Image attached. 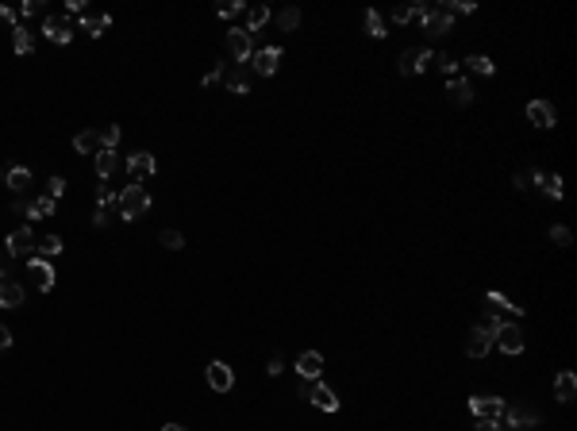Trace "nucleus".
I'll return each mask as SVG.
<instances>
[{
	"label": "nucleus",
	"instance_id": "29",
	"mask_svg": "<svg viewBox=\"0 0 577 431\" xmlns=\"http://www.w3.org/2000/svg\"><path fill=\"white\" fill-rule=\"evenodd\" d=\"M12 46H15V54H31V51H35V39H31V31H27V27H15V31H12Z\"/></svg>",
	"mask_w": 577,
	"mask_h": 431
},
{
	"label": "nucleus",
	"instance_id": "10",
	"mask_svg": "<svg viewBox=\"0 0 577 431\" xmlns=\"http://www.w3.org/2000/svg\"><path fill=\"white\" fill-rule=\"evenodd\" d=\"M251 66L258 70L262 77H274L277 66H281V51H277V46H262V51L251 54Z\"/></svg>",
	"mask_w": 577,
	"mask_h": 431
},
{
	"label": "nucleus",
	"instance_id": "24",
	"mask_svg": "<svg viewBox=\"0 0 577 431\" xmlns=\"http://www.w3.org/2000/svg\"><path fill=\"white\" fill-rule=\"evenodd\" d=\"M58 255H62V239H58V235L35 239V258H58Z\"/></svg>",
	"mask_w": 577,
	"mask_h": 431
},
{
	"label": "nucleus",
	"instance_id": "39",
	"mask_svg": "<svg viewBox=\"0 0 577 431\" xmlns=\"http://www.w3.org/2000/svg\"><path fill=\"white\" fill-rule=\"evenodd\" d=\"M235 12H243V4H239V0H224V4H216V15H224V20H231Z\"/></svg>",
	"mask_w": 577,
	"mask_h": 431
},
{
	"label": "nucleus",
	"instance_id": "15",
	"mask_svg": "<svg viewBox=\"0 0 577 431\" xmlns=\"http://www.w3.org/2000/svg\"><path fill=\"white\" fill-rule=\"evenodd\" d=\"M296 373H300L304 381H316L319 373H324V354H319V351H304L300 359H296Z\"/></svg>",
	"mask_w": 577,
	"mask_h": 431
},
{
	"label": "nucleus",
	"instance_id": "22",
	"mask_svg": "<svg viewBox=\"0 0 577 431\" xmlns=\"http://www.w3.org/2000/svg\"><path fill=\"white\" fill-rule=\"evenodd\" d=\"M4 185H8V189H12V193H23V189H31V169H27V166H12V169H8V174H4Z\"/></svg>",
	"mask_w": 577,
	"mask_h": 431
},
{
	"label": "nucleus",
	"instance_id": "6",
	"mask_svg": "<svg viewBox=\"0 0 577 431\" xmlns=\"http://www.w3.org/2000/svg\"><path fill=\"white\" fill-rule=\"evenodd\" d=\"M505 404L500 397H469V412H474V420H500L505 416Z\"/></svg>",
	"mask_w": 577,
	"mask_h": 431
},
{
	"label": "nucleus",
	"instance_id": "9",
	"mask_svg": "<svg viewBox=\"0 0 577 431\" xmlns=\"http://www.w3.org/2000/svg\"><path fill=\"white\" fill-rule=\"evenodd\" d=\"M204 378H208V385L216 389V393H231V389H235V373H231L227 362H208Z\"/></svg>",
	"mask_w": 577,
	"mask_h": 431
},
{
	"label": "nucleus",
	"instance_id": "42",
	"mask_svg": "<svg viewBox=\"0 0 577 431\" xmlns=\"http://www.w3.org/2000/svg\"><path fill=\"white\" fill-rule=\"evenodd\" d=\"M8 347H12V331H8V328H4V323H0V354H4V351H8Z\"/></svg>",
	"mask_w": 577,
	"mask_h": 431
},
{
	"label": "nucleus",
	"instance_id": "4",
	"mask_svg": "<svg viewBox=\"0 0 577 431\" xmlns=\"http://www.w3.org/2000/svg\"><path fill=\"white\" fill-rule=\"evenodd\" d=\"M27 274H31V285H35L39 292H51L54 289V266L46 262V258H27Z\"/></svg>",
	"mask_w": 577,
	"mask_h": 431
},
{
	"label": "nucleus",
	"instance_id": "23",
	"mask_svg": "<svg viewBox=\"0 0 577 431\" xmlns=\"http://www.w3.org/2000/svg\"><path fill=\"white\" fill-rule=\"evenodd\" d=\"M73 150H77V154H96V150H101V135H96V131H77V135H73Z\"/></svg>",
	"mask_w": 577,
	"mask_h": 431
},
{
	"label": "nucleus",
	"instance_id": "12",
	"mask_svg": "<svg viewBox=\"0 0 577 431\" xmlns=\"http://www.w3.org/2000/svg\"><path fill=\"white\" fill-rule=\"evenodd\" d=\"M500 424H508V427H535V424H539V412H535V409H524V404H505V416H500Z\"/></svg>",
	"mask_w": 577,
	"mask_h": 431
},
{
	"label": "nucleus",
	"instance_id": "5",
	"mask_svg": "<svg viewBox=\"0 0 577 431\" xmlns=\"http://www.w3.org/2000/svg\"><path fill=\"white\" fill-rule=\"evenodd\" d=\"M127 174H131V181H139V185H143L146 177H154V174H158V162H154V154L135 150V154L127 158Z\"/></svg>",
	"mask_w": 577,
	"mask_h": 431
},
{
	"label": "nucleus",
	"instance_id": "3",
	"mask_svg": "<svg viewBox=\"0 0 577 431\" xmlns=\"http://www.w3.org/2000/svg\"><path fill=\"white\" fill-rule=\"evenodd\" d=\"M227 51H231V58H235L239 66H246V62H251V54H254V39L246 35L243 27H231L227 31Z\"/></svg>",
	"mask_w": 577,
	"mask_h": 431
},
{
	"label": "nucleus",
	"instance_id": "43",
	"mask_svg": "<svg viewBox=\"0 0 577 431\" xmlns=\"http://www.w3.org/2000/svg\"><path fill=\"white\" fill-rule=\"evenodd\" d=\"M0 23H12V31L20 27V23H15V12H12V8H0Z\"/></svg>",
	"mask_w": 577,
	"mask_h": 431
},
{
	"label": "nucleus",
	"instance_id": "30",
	"mask_svg": "<svg viewBox=\"0 0 577 431\" xmlns=\"http://www.w3.org/2000/svg\"><path fill=\"white\" fill-rule=\"evenodd\" d=\"M54 208H58V200L54 197H39V200H31V219H43V216H54Z\"/></svg>",
	"mask_w": 577,
	"mask_h": 431
},
{
	"label": "nucleus",
	"instance_id": "35",
	"mask_svg": "<svg viewBox=\"0 0 577 431\" xmlns=\"http://www.w3.org/2000/svg\"><path fill=\"white\" fill-rule=\"evenodd\" d=\"M431 66H439L447 77H458V62H455V54H435V62Z\"/></svg>",
	"mask_w": 577,
	"mask_h": 431
},
{
	"label": "nucleus",
	"instance_id": "36",
	"mask_svg": "<svg viewBox=\"0 0 577 431\" xmlns=\"http://www.w3.org/2000/svg\"><path fill=\"white\" fill-rule=\"evenodd\" d=\"M389 20L393 23H408V20H416V4H397L389 12Z\"/></svg>",
	"mask_w": 577,
	"mask_h": 431
},
{
	"label": "nucleus",
	"instance_id": "27",
	"mask_svg": "<svg viewBox=\"0 0 577 431\" xmlns=\"http://www.w3.org/2000/svg\"><path fill=\"white\" fill-rule=\"evenodd\" d=\"M112 169H115V150H96V177H101V181H108L112 177Z\"/></svg>",
	"mask_w": 577,
	"mask_h": 431
},
{
	"label": "nucleus",
	"instance_id": "16",
	"mask_svg": "<svg viewBox=\"0 0 577 431\" xmlns=\"http://www.w3.org/2000/svg\"><path fill=\"white\" fill-rule=\"evenodd\" d=\"M573 397H577V373L573 370H562L554 378V401L558 404H570Z\"/></svg>",
	"mask_w": 577,
	"mask_h": 431
},
{
	"label": "nucleus",
	"instance_id": "45",
	"mask_svg": "<svg viewBox=\"0 0 577 431\" xmlns=\"http://www.w3.org/2000/svg\"><path fill=\"white\" fill-rule=\"evenodd\" d=\"M296 397H300V401H308V397H312V381L300 378V385H296Z\"/></svg>",
	"mask_w": 577,
	"mask_h": 431
},
{
	"label": "nucleus",
	"instance_id": "40",
	"mask_svg": "<svg viewBox=\"0 0 577 431\" xmlns=\"http://www.w3.org/2000/svg\"><path fill=\"white\" fill-rule=\"evenodd\" d=\"M62 193H65V181H62V177H51V181H46V197H62Z\"/></svg>",
	"mask_w": 577,
	"mask_h": 431
},
{
	"label": "nucleus",
	"instance_id": "38",
	"mask_svg": "<svg viewBox=\"0 0 577 431\" xmlns=\"http://www.w3.org/2000/svg\"><path fill=\"white\" fill-rule=\"evenodd\" d=\"M115 143H120V127H104V131H101V146H104V150H115Z\"/></svg>",
	"mask_w": 577,
	"mask_h": 431
},
{
	"label": "nucleus",
	"instance_id": "21",
	"mask_svg": "<svg viewBox=\"0 0 577 431\" xmlns=\"http://www.w3.org/2000/svg\"><path fill=\"white\" fill-rule=\"evenodd\" d=\"M270 20H274V12H270L266 4H254L251 12H246V27H243V31H246V35H254V31H262Z\"/></svg>",
	"mask_w": 577,
	"mask_h": 431
},
{
	"label": "nucleus",
	"instance_id": "17",
	"mask_svg": "<svg viewBox=\"0 0 577 431\" xmlns=\"http://www.w3.org/2000/svg\"><path fill=\"white\" fill-rule=\"evenodd\" d=\"M316 409H324V412H339V397H335V389L331 385H319V381H312V397H308Z\"/></svg>",
	"mask_w": 577,
	"mask_h": 431
},
{
	"label": "nucleus",
	"instance_id": "49",
	"mask_svg": "<svg viewBox=\"0 0 577 431\" xmlns=\"http://www.w3.org/2000/svg\"><path fill=\"white\" fill-rule=\"evenodd\" d=\"M220 77H224V73H220V66H216V70H212V73H204V85H216V81H220Z\"/></svg>",
	"mask_w": 577,
	"mask_h": 431
},
{
	"label": "nucleus",
	"instance_id": "32",
	"mask_svg": "<svg viewBox=\"0 0 577 431\" xmlns=\"http://www.w3.org/2000/svg\"><path fill=\"white\" fill-rule=\"evenodd\" d=\"M158 243H162L166 250H181V247H185V235H181L177 227H166V231L158 235Z\"/></svg>",
	"mask_w": 577,
	"mask_h": 431
},
{
	"label": "nucleus",
	"instance_id": "8",
	"mask_svg": "<svg viewBox=\"0 0 577 431\" xmlns=\"http://www.w3.org/2000/svg\"><path fill=\"white\" fill-rule=\"evenodd\" d=\"M43 35L51 39V43L65 46L73 39V23L65 20V15H46V20H43Z\"/></svg>",
	"mask_w": 577,
	"mask_h": 431
},
{
	"label": "nucleus",
	"instance_id": "31",
	"mask_svg": "<svg viewBox=\"0 0 577 431\" xmlns=\"http://www.w3.org/2000/svg\"><path fill=\"white\" fill-rule=\"evenodd\" d=\"M466 66L474 73H481V77H493V70H497V66H493V58H485V54H469Z\"/></svg>",
	"mask_w": 577,
	"mask_h": 431
},
{
	"label": "nucleus",
	"instance_id": "41",
	"mask_svg": "<svg viewBox=\"0 0 577 431\" xmlns=\"http://www.w3.org/2000/svg\"><path fill=\"white\" fill-rule=\"evenodd\" d=\"M474 431H505L500 420H474Z\"/></svg>",
	"mask_w": 577,
	"mask_h": 431
},
{
	"label": "nucleus",
	"instance_id": "11",
	"mask_svg": "<svg viewBox=\"0 0 577 431\" xmlns=\"http://www.w3.org/2000/svg\"><path fill=\"white\" fill-rule=\"evenodd\" d=\"M8 255H15V258L35 255V235H31V227H15V231L8 235Z\"/></svg>",
	"mask_w": 577,
	"mask_h": 431
},
{
	"label": "nucleus",
	"instance_id": "7",
	"mask_svg": "<svg viewBox=\"0 0 577 431\" xmlns=\"http://www.w3.org/2000/svg\"><path fill=\"white\" fill-rule=\"evenodd\" d=\"M493 335H497L493 343H497L505 354H524V331H519L516 323H500V328L493 331Z\"/></svg>",
	"mask_w": 577,
	"mask_h": 431
},
{
	"label": "nucleus",
	"instance_id": "18",
	"mask_svg": "<svg viewBox=\"0 0 577 431\" xmlns=\"http://www.w3.org/2000/svg\"><path fill=\"white\" fill-rule=\"evenodd\" d=\"M527 120H531L535 127H554V104H547V101H531L527 104Z\"/></svg>",
	"mask_w": 577,
	"mask_h": 431
},
{
	"label": "nucleus",
	"instance_id": "47",
	"mask_svg": "<svg viewBox=\"0 0 577 431\" xmlns=\"http://www.w3.org/2000/svg\"><path fill=\"white\" fill-rule=\"evenodd\" d=\"M266 373H270V378H277V373H281V359H270L266 362Z\"/></svg>",
	"mask_w": 577,
	"mask_h": 431
},
{
	"label": "nucleus",
	"instance_id": "19",
	"mask_svg": "<svg viewBox=\"0 0 577 431\" xmlns=\"http://www.w3.org/2000/svg\"><path fill=\"white\" fill-rule=\"evenodd\" d=\"M531 181L539 185V189L547 193L550 200H562V177H558V174H547V169H535V174H531Z\"/></svg>",
	"mask_w": 577,
	"mask_h": 431
},
{
	"label": "nucleus",
	"instance_id": "20",
	"mask_svg": "<svg viewBox=\"0 0 577 431\" xmlns=\"http://www.w3.org/2000/svg\"><path fill=\"white\" fill-rule=\"evenodd\" d=\"M23 297H27V292H23L20 281H12V278L0 281V308H20Z\"/></svg>",
	"mask_w": 577,
	"mask_h": 431
},
{
	"label": "nucleus",
	"instance_id": "48",
	"mask_svg": "<svg viewBox=\"0 0 577 431\" xmlns=\"http://www.w3.org/2000/svg\"><path fill=\"white\" fill-rule=\"evenodd\" d=\"M527 181H531V174H516V177H512L516 189H527Z\"/></svg>",
	"mask_w": 577,
	"mask_h": 431
},
{
	"label": "nucleus",
	"instance_id": "1",
	"mask_svg": "<svg viewBox=\"0 0 577 431\" xmlns=\"http://www.w3.org/2000/svg\"><path fill=\"white\" fill-rule=\"evenodd\" d=\"M151 193H146V185H139V181H131V185H123V193L115 197V208H120V216L127 219H139V216H146L151 212Z\"/></svg>",
	"mask_w": 577,
	"mask_h": 431
},
{
	"label": "nucleus",
	"instance_id": "26",
	"mask_svg": "<svg viewBox=\"0 0 577 431\" xmlns=\"http://www.w3.org/2000/svg\"><path fill=\"white\" fill-rule=\"evenodd\" d=\"M485 300H489L493 308H500V312H508V316H524V308L512 304V300H508L505 292H497V289H489V292H485Z\"/></svg>",
	"mask_w": 577,
	"mask_h": 431
},
{
	"label": "nucleus",
	"instance_id": "50",
	"mask_svg": "<svg viewBox=\"0 0 577 431\" xmlns=\"http://www.w3.org/2000/svg\"><path fill=\"white\" fill-rule=\"evenodd\" d=\"M162 431H185V427H181V424H166V427H162Z\"/></svg>",
	"mask_w": 577,
	"mask_h": 431
},
{
	"label": "nucleus",
	"instance_id": "13",
	"mask_svg": "<svg viewBox=\"0 0 577 431\" xmlns=\"http://www.w3.org/2000/svg\"><path fill=\"white\" fill-rule=\"evenodd\" d=\"M447 96L455 108H466V104H474V85L466 77H447Z\"/></svg>",
	"mask_w": 577,
	"mask_h": 431
},
{
	"label": "nucleus",
	"instance_id": "52",
	"mask_svg": "<svg viewBox=\"0 0 577 431\" xmlns=\"http://www.w3.org/2000/svg\"><path fill=\"white\" fill-rule=\"evenodd\" d=\"M0 181H4V174H0Z\"/></svg>",
	"mask_w": 577,
	"mask_h": 431
},
{
	"label": "nucleus",
	"instance_id": "14",
	"mask_svg": "<svg viewBox=\"0 0 577 431\" xmlns=\"http://www.w3.org/2000/svg\"><path fill=\"white\" fill-rule=\"evenodd\" d=\"M489 347H493V335L481 328V323H477V328L466 335V354H469V359H485V354H489Z\"/></svg>",
	"mask_w": 577,
	"mask_h": 431
},
{
	"label": "nucleus",
	"instance_id": "28",
	"mask_svg": "<svg viewBox=\"0 0 577 431\" xmlns=\"http://www.w3.org/2000/svg\"><path fill=\"white\" fill-rule=\"evenodd\" d=\"M362 23H366L369 39H385V35H389V31H385V20H381V12H374V8H369V12L362 15Z\"/></svg>",
	"mask_w": 577,
	"mask_h": 431
},
{
	"label": "nucleus",
	"instance_id": "2",
	"mask_svg": "<svg viewBox=\"0 0 577 431\" xmlns=\"http://www.w3.org/2000/svg\"><path fill=\"white\" fill-rule=\"evenodd\" d=\"M431 62H435V54H431V51H424V46H408V51H400L397 70H400V77H412V73L431 70Z\"/></svg>",
	"mask_w": 577,
	"mask_h": 431
},
{
	"label": "nucleus",
	"instance_id": "34",
	"mask_svg": "<svg viewBox=\"0 0 577 431\" xmlns=\"http://www.w3.org/2000/svg\"><path fill=\"white\" fill-rule=\"evenodd\" d=\"M227 89L235 96H246L251 93V85H246V77H243V70H235V73H227Z\"/></svg>",
	"mask_w": 577,
	"mask_h": 431
},
{
	"label": "nucleus",
	"instance_id": "44",
	"mask_svg": "<svg viewBox=\"0 0 577 431\" xmlns=\"http://www.w3.org/2000/svg\"><path fill=\"white\" fill-rule=\"evenodd\" d=\"M20 12H23V15H39V12H43V4H39V0H27V4L20 8Z\"/></svg>",
	"mask_w": 577,
	"mask_h": 431
},
{
	"label": "nucleus",
	"instance_id": "51",
	"mask_svg": "<svg viewBox=\"0 0 577 431\" xmlns=\"http://www.w3.org/2000/svg\"><path fill=\"white\" fill-rule=\"evenodd\" d=\"M4 278H8V274H4V270H0V281H4Z\"/></svg>",
	"mask_w": 577,
	"mask_h": 431
},
{
	"label": "nucleus",
	"instance_id": "25",
	"mask_svg": "<svg viewBox=\"0 0 577 431\" xmlns=\"http://www.w3.org/2000/svg\"><path fill=\"white\" fill-rule=\"evenodd\" d=\"M81 27H85L93 39H101L104 31L112 27V15H81Z\"/></svg>",
	"mask_w": 577,
	"mask_h": 431
},
{
	"label": "nucleus",
	"instance_id": "37",
	"mask_svg": "<svg viewBox=\"0 0 577 431\" xmlns=\"http://www.w3.org/2000/svg\"><path fill=\"white\" fill-rule=\"evenodd\" d=\"M550 243H558V247H570V243H573V231H570V227H562V224H554V227H550Z\"/></svg>",
	"mask_w": 577,
	"mask_h": 431
},
{
	"label": "nucleus",
	"instance_id": "46",
	"mask_svg": "<svg viewBox=\"0 0 577 431\" xmlns=\"http://www.w3.org/2000/svg\"><path fill=\"white\" fill-rule=\"evenodd\" d=\"M12 212H20V216H31V200H15V205H12Z\"/></svg>",
	"mask_w": 577,
	"mask_h": 431
},
{
	"label": "nucleus",
	"instance_id": "33",
	"mask_svg": "<svg viewBox=\"0 0 577 431\" xmlns=\"http://www.w3.org/2000/svg\"><path fill=\"white\" fill-rule=\"evenodd\" d=\"M277 27H281V31H296V27H300V8H285V12L277 15Z\"/></svg>",
	"mask_w": 577,
	"mask_h": 431
}]
</instances>
